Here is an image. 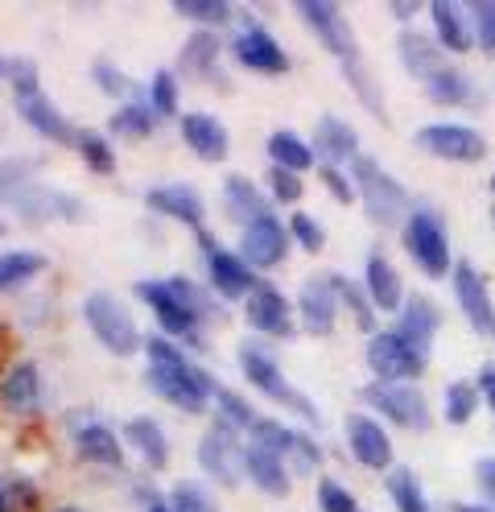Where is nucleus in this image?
Here are the masks:
<instances>
[{
  "mask_svg": "<svg viewBox=\"0 0 495 512\" xmlns=\"http://www.w3.org/2000/svg\"><path fill=\"white\" fill-rule=\"evenodd\" d=\"M174 512H215V504H211V496L198 484L182 479V484L174 488Z\"/></svg>",
  "mask_w": 495,
  "mask_h": 512,
  "instance_id": "49",
  "label": "nucleus"
},
{
  "mask_svg": "<svg viewBox=\"0 0 495 512\" xmlns=\"http://www.w3.org/2000/svg\"><path fill=\"white\" fill-rule=\"evenodd\" d=\"M42 269H46V256L42 252H0V290L21 285L29 277H38Z\"/></svg>",
  "mask_w": 495,
  "mask_h": 512,
  "instance_id": "39",
  "label": "nucleus"
},
{
  "mask_svg": "<svg viewBox=\"0 0 495 512\" xmlns=\"http://www.w3.org/2000/svg\"><path fill=\"white\" fill-rule=\"evenodd\" d=\"M491 190H495V174H491Z\"/></svg>",
  "mask_w": 495,
  "mask_h": 512,
  "instance_id": "62",
  "label": "nucleus"
},
{
  "mask_svg": "<svg viewBox=\"0 0 495 512\" xmlns=\"http://www.w3.org/2000/svg\"><path fill=\"white\" fill-rule=\"evenodd\" d=\"M198 463H203L207 475H215V484L231 488L240 484V471H244V442L236 434L227 418H215V426L203 434L198 442Z\"/></svg>",
  "mask_w": 495,
  "mask_h": 512,
  "instance_id": "8",
  "label": "nucleus"
},
{
  "mask_svg": "<svg viewBox=\"0 0 495 512\" xmlns=\"http://www.w3.org/2000/svg\"><path fill=\"white\" fill-rule=\"evenodd\" d=\"M124 434H128V442L145 455L149 467H165V459H170V442H165V430H161L153 418H132V422L124 426Z\"/></svg>",
  "mask_w": 495,
  "mask_h": 512,
  "instance_id": "35",
  "label": "nucleus"
},
{
  "mask_svg": "<svg viewBox=\"0 0 495 512\" xmlns=\"http://www.w3.org/2000/svg\"><path fill=\"white\" fill-rule=\"evenodd\" d=\"M269 190L277 203H297L302 199V174H289L281 166H269Z\"/></svg>",
  "mask_w": 495,
  "mask_h": 512,
  "instance_id": "48",
  "label": "nucleus"
},
{
  "mask_svg": "<svg viewBox=\"0 0 495 512\" xmlns=\"http://www.w3.org/2000/svg\"><path fill=\"white\" fill-rule=\"evenodd\" d=\"M368 368L376 372V380L405 384L425 372V356H417L396 331H376L368 335Z\"/></svg>",
  "mask_w": 495,
  "mask_h": 512,
  "instance_id": "10",
  "label": "nucleus"
},
{
  "mask_svg": "<svg viewBox=\"0 0 495 512\" xmlns=\"http://www.w3.org/2000/svg\"><path fill=\"white\" fill-rule=\"evenodd\" d=\"M54 512H79V508H54Z\"/></svg>",
  "mask_w": 495,
  "mask_h": 512,
  "instance_id": "61",
  "label": "nucleus"
},
{
  "mask_svg": "<svg viewBox=\"0 0 495 512\" xmlns=\"http://www.w3.org/2000/svg\"><path fill=\"white\" fill-rule=\"evenodd\" d=\"M153 124H157V112L149 108V100H128V104H120L116 112H112V120H108V128L112 133H120V137H149L153 133Z\"/></svg>",
  "mask_w": 495,
  "mask_h": 512,
  "instance_id": "36",
  "label": "nucleus"
},
{
  "mask_svg": "<svg viewBox=\"0 0 495 512\" xmlns=\"http://www.w3.org/2000/svg\"><path fill=\"white\" fill-rule=\"evenodd\" d=\"M413 137L425 153L446 157V162H479V157L487 153V141L475 133L471 124H425Z\"/></svg>",
  "mask_w": 495,
  "mask_h": 512,
  "instance_id": "13",
  "label": "nucleus"
},
{
  "mask_svg": "<svg viewBox=\"0 0 495 512\" xmlns=\"http://www.w3.org/2000/svg\"><path fill=\"white\" fill-rule=\"evenodd\" d=\"M297 314L310 335H330L335 331V314H339V290L335 277H310L297 294Z\"/></svg>",
  "mask_w": 495,
  "mask_h": 512,
  "instance_id": "19",
  "label": "nucleus"
},
{
  "mask_svg": "<svg viewBox=\"0 0 495 512\" xmlns=\"http://www.w3.org/2000/svg\"><path fill=\"white\" fill-rule=\"evenodd\" d=\"M269 157H273V166H281L289 174H302V170L314 166V149L297 133H289V128H277V133L269 137Z\"/></svg>",
  "mask_w": 495,
  "mask_h": 512,
  "instance_id": "34",
  "label": "nucleus"
},
{
  "mask_svg": "<svg viewBox=\"0 0 495 512\" xmlns=\"http://www.w3.org/2000/svg\"><path fill=\"white\" fill-rule=\"evenodd\" d=\"M314 149L326 157V166H339V162H355L359 157V137L355 128L339 116H322L314 128Z\"/></svg>",
  "mask_w": 495,
  "mask_h": 512,
  "instance_id": "30",
  "label": "nucleus"
},
{
  "mask_svg": "<svg viewBox=\"0 0 495 512\" xmlns=\"http://www.w3.org/2000/svg\"><path fill=\"white\" fill-rule=\"evenodd\" d=\"M145 380L170 405H178L182 413H203L207 401H211V393H215V380L203 368H194L190 360L186 364H149Z\"/></svg>",
  "mask_w": 495,
  "mask_h": 512,
  "instance_id": "4",
  "label": "nucleus"
},
{
  "mask_svg": "<svg viewBox=\"0 0 495 512\" xmlns=\"http://www.w3.org/2000/svg\"><path fill=\"white\" fill-rule=\"evenodd\" d=\"M289 252V223H281L277 215H264L240 232V256L252 269H273L285 261Z\"/></svg>",
  "mask_w": 495,
  "mask_h": 512,
  "instance_id": "14",
  "label": "nucleus"
},
{
  "mask_svg": "<svg viewBox=\"0 0 495 512\" xmlns=\"http://www.w3.org/2000/svg\"><path fill=\"white\" fill-rule=\"evenodd\" d=\"M388 496H392L396 512H434V508H429V500H425V492H421V479L409 467L388 475Z\"/></svg>",
  "mask_w": 495,
  "mask_h": 512,
  "instance_id": "37",
  "label": "nucleus"
},
{
  "mask_svg": "<svg viewBox=\"0 0 495 512\" xmlns=\"http://www.w3.org/2000/svg\"><path fill=\"white\" fill-rule=\"evenodd\" d=\"M145 203H149L153 211H161V215L190 223V228H203V211H207V207H203V195H198L194 186H186V182L153 186L149 195H145Z\"/></svg>",
  "mask_w": 495,
  "mask_h": 512,
  "instance_id": "24",
  "label": "nucleus"
},
{
  "mask_svg": "<svg viewBox=\"0 0 495 512\" xmlns=\"http://www.w3.org/2000/svg\"><path fill=\"white\" fill-rule=\"evenodd\" d=\"M244 475L264 492V496H285L289 492V467L277 451H264V446H244Z\"/></svg>",
  "mask_w": 495,
  "mask_h": 512,
  "instance_id": "28",
  "label": "nucleus"
},
{
  "mask_svg": "<svg viewBox=\"0 0 495 512\" xmlns=\"http://www.w3.org/2000/svg\"><path fill=\"white\" fill-rule=\"evenodd\" d=\"M215 62H219V34L215 29H194V34L182 42V54H178L182 75L203 79V75L215 71Z\"/></svg>",
  "mask_w": 495,
  "mask_h": 512,
  "instance_id": "33",
  "label": "nucleus"
},
{
  "mask_svg": "<svg viewBox=\"0 0 495 512\" xmlns=\"http://www.w3.org/2000/svg\"><path fill=\"white\" fill-rule=\"evenodd\" d=\"M182 141L203 157V162H223L227 149H231V137L219 116L211 112H186L182 116Z\"/></svg>",
  "mask_w": 495,
  "mask_h": 512,
  "instance_id": "22",
  "label": "nucleus"
},
{
  "mask_svg": "<svg viewBox=\"0 0 495 512\" xmlns=\"http://www.w3.org/2000/svg\"><path fill=\"white\" fill-rule=\"evenodd\" d=\"M244 314H248V323L256 327V331H264V335H293V306L285 302V294L277 290V285H269V281H256L252 290H248V298H244Z\"/></svg>",
  "mask_w": 495,
  "mask_h": 512,
  "instance_id": "16",
  "label": "nucleus"
},
{
  "mask_svg": "<svg viewBox=\"0 0 495 512\" xmlns=\"http://www.w3.org/2000/svg\"><path fill=\"white\" fill-rule=\"evenodd\" d=\"M425 91H429V100H434V104H454V108H479L483 104L479 83L462 67H450V62L434 79H425Z\"/></svg>",
  "mask_w": 495,
  "mask_h": 512,
  "instance_id": "25",
  "label": "nucleus"
},
{
  "mask_svg": "<svg viewBox=\"0 0 495 512\" xmlns=\"http://www.w3.org/2000/svg\"><path fill=\"white\" fill-rule=\"evenodd\" d=\"M318 174H322V182L330 186V195H335L339 203H351V199H359V195H355V182H351V178H347L339 166H322Z\"/></svg>",
  "mask_w": 495,
  "mask_h": 512,
  "instance_id": "53",
  "label": "nucleus"
},
{
  "mask_svg": "<svg viewBox=\"0 0 495 512\" xmlns=\"http://www.w3.org/2000/svg\"><path fill=\"white\" fill-rule=\"evenodd\" d=\"M170 285H174V294H178V298H182V302H186V306H190V310H194L198 318H207V314L215 310L211 294H207V290H198V285H194L190 277H174Z\"/></svg>",
  "mask_w": 495,
  "mask_h": 512,
  "instance_id": "50",
  "label": "nucleus"
},
{
  "mask_svg": "<svg viewBox=\"0 0 495 512\" xmlns=\"http://www.w3.org/2000/svg\"><path fill=\"white\" fill-rule=\"evenodd\" d=\"M475 479H479L483 496H491V504H495V455H487V459L475 463Z\"/></svg>",
  "mask_w": 495,
  "mask_h": 512,
  "instance_id": "55",
  "label": "nucleus"
},
{
  "mask_svg": "<svg viewBox=\"0 0 495 512\" xmlns=\"http://www.w3.org/2000/svg\"><path fill=\"white\" fill-rule=\"evenodd\" d=\"M335 290H339V302H347V310H351V318H355V327H359V331H368V335H376V306H372L368 290H359V285L347 281V277H335Z\"/></svg>",
  "mask_w": 495,
  "mask_h": 512,
  "instance_id": "40",
  "label": "nucleus"
},
{
  "mask_svg": "<svg viewBox=\"0 0 495 512\" xmlns=\"http://www.w3.org/2000/svg\"><path fill=\"white\" fill-rule=\"evenodd\" d=\"M149 108L161 116V112H174L178 108V83L170 71H157L153 83H149Z\"/></svg>",
  "mask_w": 495,
  "mask_h": 512,
  "instance_id": "47",
  "label": "nucleus"
},
{
  "mask_svg": "<svg viewBox=\"0 0 495 512\" xmlns=\"http://www.w3.org/2000/svg\"><path fill=\"white\" fill-rule=\"evenodd\" d=\"M231 54H236L240 67H248L256 75H285L289 71V54L281 50V42L264 25H256L248 13H244V29L236 34V42H231Z\"/></svg>",
  "mask_w": 495,
  "mask_h": 512,
  "instance_id": "11",
  "label": "nucleus"
},
{
  "mask_svg": "<svg viewBox=\"0 0 495 512\" xmlns=\"http://www.w3.org/2000/svg\"><path fill=\"white\" fill-rule=\"evenodd\" d=\"M479 384H471V380H454V384H446V405H442V413H446V422L450 426H467L471 418H475V409H479Z\"/></svg>",
  "mask_w": 495,
  "mask_h": 512,
  "instance_id": "38",
  "label": "nucleus"
},
{
  "mask_svg": "<svg viewBox=\"0 0 495 512\" xmlns=\"http://www.w3.org/2000/svg\"><path fill=\"white\" fill-rule=\"evenodd\" d=\"M479 393H483V401L495 409V368H483V372H479Z\"/></svg>",
  "mask_w": 495,
  "mask_h": 512,
  "instance_id": "56",
  "label": "nucleus"
},
{
  "mask_svg": "<svg viewBox=\"0 0 495 512\" xmlns=\"http://www.w3.org/2000/svg\"><path fill=\"white\" fill-rule=\"evenodd\" d=\"M137 294L145 298V306H153L161 331H170L174 339H186L190 347H203V335H198L203 318H198V314L174 294L170 281H137Z\"/></svg>",
  "mask_w": 495,
  "mask_h": 512,
  "instance_id": "9",
  "label": "nucleus"
},
{
  "mask_svg": "<svg viewBox=\"0 0 495 512\" xmlns=\"http://www.w3.org/2000/svg\"><path fill=\"white\" fill-rule=\"evenodd\" d=\"M0 232H5V228H0Z\"/></svg>",
  "mask_w": 495,
  "mask_h": 512,
  "instance_id": "63",
  "label": "nucleus"
},
{
  "mask_svg": "<svg viewBox=\"0 0 495 512\" xmlns=\"http://www.w3.org/2000/svg\"><path fill=\"white\" fill-rule=\"evenodd\" d=\"M318 508H322V512H359L351 488H343L339 479H330V475L318 479Z\"/></svg>",
  "mask_w": 495,
  "mask_h": 512,
  "instance_id": "43",
  "label": "nucleus"
},
{
  "mask_svg": "<svg viewBox=\"0 0 495 512\" xmlns=\"http://www.w3.org/2000/svg\"><path fill=\"white\" fill-rule=\"evenodd\" d=\"M454 298H458V310L467 314L471 331L495 335V306H491V294H487V281H483L479 269L467 265V261L454 265Z\"/></svg>",
  "mask_w": 495,
  "mask_h": 512,
  "instance_id": "15",
  "label": "nucleus"
},
{
  "mask_svg": "<svg viewBox=\"0 0 495 512\" xmlns=\"http://www.w3.org/2000/svg\"><path fill=\"white\" fill-rule=\"evenodd\" d=\"M351 182H355V195L363 199V211H368L372 223H380V228H396V223H401L405 228L409 207H413L409 190L388 170H380L368 153H359L351 162Z\"/></svg>",
  "mask_w": 495,
  "mask_h": 512,
  "instance_id": "2",
  "label": "nucleus"
},
{
  "mask_svg": "<svg viewBox=\"0 0 495 512\" xmlns=\"http://www.w3.org/2000/svg\"><path fill=\"white\" fill-rule=\"evenodd\" d=\"M5 75H9V62H5V58H0V79H5Z\"/></svg>",
  "mask_w": 495,
  "mask_h": 512,
  "instance_id": "59",
  "label": "nucleus"
},
{
  "mask_svg": "<svg viewBox=\"0 0 495 512\" xmlns=\"http://www.w3.org/2000/svg\"><path fill=\"white\" fill-rule=\"evenodd\" d=\"M5 504H9V500H5V492H0V512H5Z\"/></svg>",
  "mask_w": 495,
  "mask_h": 512,
  "instance_id": "60",
  "label": "nucleus"
},
{
  "mask_svg": "<svg viewBox=\"0 0 495 512\" xmlns=\"http://www.w3.org/2000/svg\"><path fill=\"white\" fill-rule=\"evenodd\" d=\"M401 240L413 256V265L425 273V277H446L454 273V261H450V236H446V223L438 211L429 207H417L405 228H401Z\"/></svg>",
  "mask_w": 495,
  "mask_h": 512,
  "instance_id": "3",
  "label": "nucleus"
},
{
  "mask_svg": "<svg viewBox=\"0 0 495 512\" xmlns=\"http://www.w3.org/2000/svg\"><path fill=\"white\" fill-rule=\"evenodd\" d=\"M83 318H87V327L95 331V339L104 343L108 351H116V356H132L145 339L137 331V323H132V314L120 298L112 294H91L83 302Z\"/></svg>",
  "mask_w": 495,
  "mask_h": 512,
  "instance_id": "5",
  "label": "nucleus"
},
{
  "mask_svg": "<svg viewBox=\"0 0 495 512\" xmlns=\"http://www.w3.org/2000/svg\"><path fill=\"white\" fill-rule=\"evenodd\" d=\"M343 430H347V442H351V455L368 471L392 467V438L376 418H368V413H347Z\"/></svg>",
  "mask_w": 495,
  "mask_h": 512,
  "instance_id": "17",
  "label": "nucleus"
},
{
  "mask_svg": "<svg viewBox=\"0 0 495 512\" xmlns=\"http://www.w3.org/2000/svg\"><path fill=\"white\" fill-rule=\"evenodd\" d=\"M75 446L79 455L91 463H104V467H124V451H120V438L112 426L104 422H83L75 426Z\"/></svg>",
  "mask_w": 495,
  "mask_h": 512,
  "instance_id": "31",
  "label": "nucleus"
},
{
  "mask_svg": "<svg viewBox=\"0 0 495 512\" xmlns=\"http://www.w3.org/2000/svg\"><path fill=\"white\" fill-rule=\"evenodd\" d=\"M289 236L302 244L306 252H322L326 248V232H322V223L314 219V215H306V211H297L293 219H289Z\"/></svg>",
  "mask_w": 495,
  "mask_h": 512,
  "instance_id": "44",
  "label": "nucleus"
},
{
  "mask_svg": "<svg viewBox=\"0 0 495 512\" xmlns=\"http://www.w3.org/2000/svg\"><path fill=\"white\" fill-rule=\"evenodd\" d=\"M363 401H368L380 418L396 422V426H405V430H417L425 434L429 422H434V413H429V401L413 389V384H388V380H372L368 389L359 393Z\"/></svg>",
  "mask_w": 495,
  "mask_h": 512,
  "instance_id": "7",
  "label": "nucleus"
},
{
  "mask_svg": "<svg viewBox=\"0 0 495 512\" xmlns=\"http://www.w3.org/2000/svg\"><path fill=\"white\" fill-rule=\"evenodd\" d=\"M454 512H491V508H483V504H458Z\"/></svg>",
  "mask_w": 495,
  "mask_h": 512,
  "instance_id": "57",
  "label": "nucleus"
},
{
  "mask_svg": "<svg viewBox=\"0 0 495 512\" xmlns=\"http://www.w3.org/2000/svg\"><path fill=\"white\" fill-rule=\"evenodd\" d=\"M149 512H174V504H153Z\"/></svg>",
  "mask_w": 495,
  "mask_h": 512,
  "instance_id": "58",
  "label": "nucleus"
},
{
  "mask_svg": "<svg viewBox=\"0 0 495 512\" xmlns=\"http://www.w3.org/2000/svg\"><path fill=\"white\" fill-rule=\"evenodd\" d=\"M174 13H178V17L198 21L203 29H215V25L231 21V5H223V0H178Z\"/></svg>",
  "mask_w": 495,
  "mask_h": 512,
  "instance_id": "41",
  "label": "nucleus"
},
{
  "mask_svg": "<svg viewBox=\"0 0 495 512\" xmlns=\"http://www.w3.org/2000/svg\"><path fill=\"white\" fill-rule=\"evenodd\" d=\"M211 397H215V405L223 409V413H219V418H227L231 426H252V422H256V413H252V405H248L244 397H236V393H231V389H223V384H215V393H211Z\"/></svg>",
  "mask_w": 495,
  "mask_h": 512,
  "instance_id": "45",
  "label": "nucleus"
},
{
  "mask_svg": "<svg viewBox=\"0 0 495 512\" xmlns=\"http://www.w3.org/2000/svg\"><path fill=\"white\" fill-rule=\"evenodd\" d=\"M13 100H17L21 116H25L33 128H38L42 137H50L54 145H75V141H79V128H75L71 120H66V116L46 100L42 87H38V91H17Z\"/></svg>",
  "mask_w": 495,
  "mask_h": 512,
  "instance_id": "20",
  "label": "nucleus"
},
{
  "mask_svg": "<svg viewBox=\"0 0 495 512\" xmlns=\"http://www.w3.org/2000/svg\"><path fill=\"white\" fill-rule=\"evenodd\" d=\"M240 368H244L248 384H256L264 397H273L277 405H285V409H293V413H302L306 422H318L314 401H306L302 393L293 389V384L285 380V372H281V364L269 356V351H260V347L244 343V347H240Z\"/></svg>",
  "mask_w": 495,
  "mask_h": 512,
  "instance_id": "6",
  "label": "nucleus"
},
{
  "mask_svg": "<svg viewBox=\"0 0 495 512\" xmlns=\"http://www.w3.org/2000/svg\"><path fill=\"white\" fill-rule=\"evenodd\" d=\"M9 83H13V95L17 91H38V62L33 58H13L9 62Z\"/></svg>",
  "mask_w": 495,
  "mask_h": 512,
  "instance_id": "52",
  "label": "nucleus"
},
{
  "mask_svg": "<svg viewBox=\"0 0 495 512\" xmlns=\"http://www.w3.org/2000/svg\"><path fill=\"white\" fill-rule=\"evenodd\" d=\"M429 17H434V34H438V46L454 50V54H467L475 46V25H471V13L458 9L454 0H434V9H429Z\"/></svg>",
  "mask_w": 495,
  "mask_h": 512,
  "instance_id": "26",
  "label": "nucleus"
},
{
  "mask_svg": "<svg viewBox=\"0 0 495 512\" xmlns=\"http://www.w3.org/2000/svg\"><path fill=\"white\" fill-rule=\"evenodd\" d=\"M438 327H442V310L429 302V294H413V298H405L401 310H396V335L425 360H429V347H434Z\"/></svg>",
  "mask_w": 495,
  "mask_h": 512,
  "instance_id": "18",
  "label": "nucleus"
},
{
  "mask_svg": "<svg viewBox=\"0 0 495 512\" xmlns=\"http://www.w3.org/2000/svg\"><path fill=\"white\" fill-rule=\"evenodd\" d=\"M223 207H227V215L240 223V228H248V223H256V219H264V215H273L269 211V199L256 190V182L252 178H244V174H231L227 182H223Z\"/></svg>",
  "mask_w": 495,
  "mask_h": 512,
  "instance_id": "29",
  "label": "nucleus"
},
{
  "mask_svg": "<svg viewBox=\"0 0 495 512\" xmlns=\"http://www.w3.org/2000/svg\"><path fill=\"white\" fill-rule=\"evenodd\" d=\"M38 397H42L38 364H29V360L13 364L9 376H5V384H0V401H5V409H13V413H29L33 405H38Z\"/></svg>",
  "mask_w": 495,
  "mask_h": 512,
  "instance_id": "32",
  "label": "nucleus"
},
{
  "mask_svg": "<svg viewBox=\"0 0 495 512\" xmlns=\"http://www.w3.org/2000/svg\"><path fill=\"white\" fill-rule=\"evenodd\" d=\"M91 75H95V83L99 87H104L108 95H132V100H141V91H137V83H132L124 71H116L112 67V62H104V58H99L95 62V67H91Z\"/></svg>",
  "mask_w": 495,
  "mask_h": 512,
  "instance_id": "46",
  "label": "nucleus"
},
{
  "mask_svg": "<svg viewBox=\"0 0 495 512\" xmlns=\"http://www.w3.org/2000/svg\"><path fill=\"white\" fill-rule=\"evenodd\" d=\"M252 442L264 446V451H277L285 463H293L297 471H314L318 467V446L314 438H306L302 430H293L285 422H273V418H256L252 422Z\"/></svg>",
  "mask_w": 495,
  "mask_h": 512,
  "instance_id": "12",
  "label": "nucleus"
},
{
  "mask_svg": "<svg viewBox=\"0 0 495 512\" xmlns=\"http://www.w3.org/2000/svg\"><path fill=\"white\" fill-rule=\"evenodd\" d=\"M363 290H368V298H372V306L376 310H401L405 306V281H401V273L392 269V261L384 252H368V269H363Z\"/></svg>",
  "mask_w": 495,
  "mask_h": 512,
  "instance_id": "23",
  "label": "nucleus"
},
{
  "mask_svg": "<svg viewBox=\"0 0 495 512\" xmlns=\"http://www.w3.org/2000/svg\"><path fill=\"white\" fill-rule=\"evenodd\" d=\"M297 17H302L314 34H318V42L335 54L339 62H343V75H351V83H355V91L363 95V104H368L372 112H380L384 116V104H380V91L372 87V79H368V71H363V54H359V42H355V29H351V21L330 5V0H297Z\"/></svg>",
  "mask_w": 495,
  "mask_h": 512,
  "instance_id": "1",
  "label": "nucleus"
},
{
  "mask_svg": "<svg viewBox=\"0 0 495 512\" xmlns=\"http://www.w3.org/2000/svg\"><path fill=\"white\" fill-rule=\"evenodd\" d=\"M29 178V166L21 162H0V195H13V190H21Z\"/></svg>",
  "mask_w": 495,
  "mask_h": 512,
  "instance_id": "54",
  "label": "nucleus"
},
{
  "mask_svg": "<svg viewBox=\"0 0 495 512\" xmlns=\"http://www.w3.org/2000/svg\"><path fill=\"white\" fill-rule=\"evenodd\" d=\"M203 248H207V273H211L215 290L227 294V298H248V290H252L256 281H252V265L244 261V256L211 244L207 236H203Z\"/></svg>",
  "mask_w": 495,
  "mask_h": 512,
  "instance_id": "21",
  "label": "nucleus"
},
{
  "mask_svg": "<svg viewBox=\"0 0 495 512\" xmlns=\"http://www.w3.org/2000/svg\"><path fill=\"white\" fill-rule=\"evenodd\" d=\"M396 50H401L405 71L417 75L421 83L434 79V75L446 67V54H442L438 38H425V34H417V29H401V38H396Z\"/></svg>",
  "mask_w": 495,
  "mask_h": 512,
  "instance_id": "27",
  "label": "nucleus"
},
{
  "mask_svg": "<svg viewBox=\"0 0 495 512\" xmlns=\"http://www.w3.org/2000/svg\"><path fill=\"white\" fill-rule=\"evenodd\" d=\"M471 25H475V42L495 54V5L491 0H483V5L471 9Z\"/></svg>",
  "mask_w": 495,
  "mask_h": 512,
  "instance_id": "51",
  "label": "nucleus"
},
{
  "mask_svg": "<svg viewBox=\"0 0 495 512\" xmlns=\"http://www.w3.org/2000/svg\"><path fill=\"white\" fill-rule=\"evenodd\" d=\"M75 145H79V153L87 157V166H91V170H99V174H112V170H116V153H112V145L99 137V133H91V128H83Z\"/></svg>",
  "mask_w": 495,
  "mask_h": 512,
  "instance_id": "42",
  "label": "nucleus"
}]
</instances>
